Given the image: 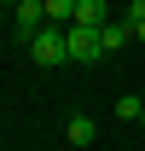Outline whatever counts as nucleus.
<instances>
[{
	"mask_svg": "<svg viewBox=\"0 0 145 151\" xmlns=\"http://www.w3.org/2000/svg\"><path fill=\"white\" fill-rule=\"evenodd\" d=\"M0 18H6V6H0Z\"/></svg>",
	"mask_w": 145,
	"mask_h": 151,
	"instance_id": "f8f14e48",
	"label": "nucleus"
},
{
	"mask_svg": "<svg viewBox=\"0 0 145 151\" xmlns=\"http://www.w3.org/2000/svg\"><path fill=\"white\" fill-rule=\"evenodd\" d=\"M75 23H87V29H105V23H110V6H105V0H75Z\"/></svg>",
	"mask_w": 145,
	"mask_h": 151,
	"instance_id": "39448f33",
	"label": "nucleus"
},
{
	"mask_svg": "<svg viewBox=\"0 0 145 151\" xmlns=\"http://www.w3.org/2000/svg\"><path fill=\"white\" fill-rule=\"evenodd\" d=\"M64 47H70V64L105 58V52H99V29H87V23H70V29H64Z\"/></svg>",
	"mask_w": 145,
	"mask_h": 151,
	"instance_id": "7ed1b4c3",
	"label": "nucleus"
},
{
	"mask_svg": "<svg viewBox=\"0 0 145 151\" xmlns=\"http://www.w3.org/2000/svg\"><path fill=\"white\" fill-rule=\"evenodd\" d=\"M116 116H122V122H145V99L139 93H122L116 99Z\"/></svg>",
	"mask_w": 145,
	"mask_h": 151,
	"instance_id": "6e6552de",
	"label": "nucleus"
},
{
	"mask_svg": "<svg viewBox=\"0 0 145 151\" xmlns=\"http://www.w3.org/2000/svg\"><path fill=\"white\" fill-rule=\"evenodd\" d=\"M128 18H145V0H134V12H128Z\"/></svg>",
	"mask_w": 145,
	"mask_h": 151,
	"instance_id": "9d476101",
	"label": "nucleus"
},
{
	"mask_svg": "<svg viewBox=\"0 0 145 151\" xmlns=\"http://www.w3.org/2000/svg\"><path fill=\"white\" fill-rule=\"evenodd\" d=\"M128 41H134V23H116V18H110L105 23V29H99V52H122V47H128Z\"/></svg>",
	"mask_w": 145,
	"mask_h": 151,
	"instance_id": "20e7f679",
	"label": "nucleus"
},
{
	"mask_svg": "<svg viewBox=\"0 0 145 151\" xmlns=\"http://www.w3.org/2000/svg\"><path fill=\"white\" fill-rule=\"evenodd\" d=\"M29 58H35V64H47V70H52V64H70V47H64V29H58V23H47V29H41V35L29 41Z\"/></svg>",
	"mask_w": 145,
	"mask_h": 151,
	"instance_id": "f03ea898",
	"label": "nucleus"
},
{
	"mask_svg": "<svg viewBox=\"0 0 145 151\" xmlns=\"http://www.w3.org/2000/svg\"><path fill=\"white\" fill-rule=\"evenodd\" d=\"M64 139H70V145H93V116H70Z\"/></svg>",
	"mask_w": 145,
	"mask_h": 151,
	"instance_id": "0eeeda50",
	"label": "nucleus"
},
{
	"mask_svg": "<svg viewBox=\"0 0 145 151\" xmlns=\"http://www.w3.org/2000/svg\"><path fill=\"white\" fill-rule=\"evenodd\" d=\"M41 29H47V0H18V6H12V35L29 47Z\"/></svg>",
	"mask_w": 145,
	"mask_h": 151,
	"instance_id": "f257e3e1",
	"label": "nucleus"
},
{
	"mask_svg": "<svg viewBox=\"0 0 145 151\" xmlns=\"http://www.w3.org/2000/svg\"><path fill=\"white\" fill-rule=\"evenodd\" d=\"M139 99H145V87H139Z\"/></svg>",
	"mask_w": 145,
	"mask_h": 151,
	"instance_id": "ddd939ff",
	"label": "nucleus"
},
{
	"mask_svg": "<svg viewBox=\"0 0 145 151\" xmlns=\"http://www.w3.org/2000/svg\"><path fill=\"white\" fill-rule=\"evenodd\" d=\"M47 23L70 29V23H75V0H47Z\"/></svg>",
	"mask_w": 145,
	"mask_h": 151,
	"instance_id": "423d86ee",
	"label": "nucleus"
},
{
	"mask_svg": "<svg viewBox=\"0 0 145 151\" xmlns=\"http://www.w3.org/2000/svg\"><path fill=\"white\" fill-rule=\"evenodd\" d=\"M128 23H134V41L145 47V18H128Z\"/></svg>",
	"mask_w": 145,
	"mask_h": 151,
	"instance_id": "1a4fd4ad",
	"label": "nucleus"
},
{
	"mask_svg": "<svg viewBox=\"0 0 145 151\" xmlns=\"http://www.w3.org/2000/svg\"><path fill=\"white\" fill-rule=\"evenodd\" d=\"M0 6H6V12H12V6H18V0H0Z\"/></svg>",
	"mask_w": 145,
	"mask_h": 151,
	"instance_id": "9b49d317",
	"label": "nucleus"
}]
</instances>
